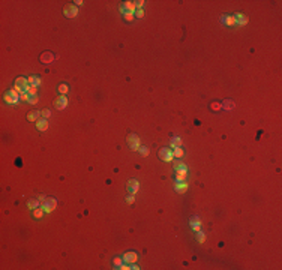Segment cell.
<instances>
[{
	"mask_svg": "<svg viewBox=\"0 0 282 270\" xmlns=\"http://www.w3.org/2000/svg\"><path fill=\"white\" fill-rule=\"evenodd\" d=\"M126 143H128L129 149L132 152H137V150H140V147H141V140L135 134H129L128 138H126Z\"/></svg>",
	"mask_w": 282,
	"mask_h": 270,
	"instance_id": "1",
	"label": "cell"
},
{
	"mask_svg": "<svg viewBox=\"0 0 282 270\" xmlns=\"http://www.w3.org/2000/svg\"><path fill=\"white\" fill-rule=\"evenodd\" d=\"M159 159L164 161V162H171L174 161V153H173V149L171 147H164L159 150Z\"/></svg>",
	"mask_w": 282,
	"mask_h": 270,
	"instance_id": "2",
	"label": "cell"
},
{
	"mask_svg": "<svg viewBox=\"0 0 282 270\" xmlns=\"http://www.w3.org/2000/svg\"><path fill=\"white\" fill-rule=\"evenodd\" d=\"M57 200L56 198H47V201L44 202V204H41V207H42V210L45 212V213H51L56 207H57Z\"/></svg>",
	"mask_w": 282,
	"mask_h": 270,
	"instance_id": "3",
	"label": "cell"
},
{
	"mask_svg": "<svg viewBox=\"0 0 282 270\" xmlns=\"http://www.w3.org/2000/svg\"><path fill=\"white\" fill-rule=\"evenodd\" d=\"M63 14H65V17L68 18H75L78 15V8L75 5H66L63 8Z\"/></svg>",
	"mask_w": 282,
	"mask_h": 270,
	"instance_id": "4",
	"label": "cell"
},
{
	"mask_svg": "<svg viewBox=\"0 0 282 270\" xmlns=\"http://www.w3.org/2000/svg\"><path fill=\"white\" fill-rule=\"evenodd\" d=\"M69 104V99L65 96V95H62V96H59L56 101H54V107L57 108V110H65L66 107H68Z\"/></svg>",
	"mask_w": 282,
	"mask_h": 270,
	"instance_id": "5",
	"label": "cell"
},
{
	"mask_svg": "<svg viewBox=\"0 0 282 270\" xmlns=\"http://www.w3.org/2000/svg\"><path fill=\"white\" fill-rule=\"evenodd\" d=\"M122 258H123V263H128V264H135V263L138 261V255H137V252H134V251L126 252Z\"/></svg>",
	"mask_w": 282,
	"mask_h": 270,
	"instance_id": "6",
	"label": "cell"
},
{
	"mask_svg": "<svg viewBox=\"0 0 282 270\" xmlns=\"http://www.w3.org/2000/svg\"><path fill=\"white\" fill-rule=\"evenodd\" d=\"M126 189H128L129 194L135 195L138 192V189H140V183H138V180H135V179H131L128 182V185H126Z\"/></svg>",
	"mask_w": 282,
	"mask_h": 270,
	"instance_id": "7",
	"label": "cell"
},
{
	"mask_svg": "<svg viewBox=\"0 0 282 270\" xmlns=\"http://www.w3.org/2000/svg\"><path fill=\"white\" fill-rule=\"evenodd\" d=\"M221 23L225 24V26H228V27H234V26H237L234 15H228V14H225V15L221 17Z\"/></svg>",
	"mask_w": 282,
	"mask_h": 270,
	"instance_id": "8",
	"label": "cell"
},
{
	"mask_svg": "<svg viewBox=\"0 0 282 270\" xmlns=\"http://www.w3.org/2000/svg\"><path fill=\"white\" fill-rule=\"evenodd\" d=\"M189 225H191V228H192L195 233L201 231V219H200L198 216H192V218L189 219Z\"/></svg>",
	"mask_w": 282,
	"mask_h": 270,
	"instance_id": "9",
	"label": "cell"
},
{
	"mask_svg": "<svg viewBox=\"0 0 282 270\" xmlns=\"http://www.w3.org/2000/svg\"><path fill=\"white\" fill-rule=\"evenodd\" d=\"M27 84H29V83H27V78H24V77H18L17 80H15V86H14V87H15V89H18L20 92L23 93Z\"/></svg>",
	"mask_w": 282,
	"mask_h": 270,
	"instance_id": "10",
	"label": "cell"
},
{
	"mask_svg": "<svg viewBox=\"0 0 282 270\" xmlns=\"http://www.w3.org/2000/svg\"><path fill=\"white\" fill-rule=\"evenodd\" d=\"M188 176V168L176 170V182H185Z\"/></svg>",
	"mask_w": 282,
	"mask_h": 270,
	"instance_id": "11",
	"label": "cell"
},
{
	"mask_svg": "<svg viewBox=\"0 0 282 270\" xmlns=\"http://www.w3.org/2000/svg\"><path fill=\"white\" fill-rule=\"evenodd\" d=\"M188 183H186V180L185 182H176V185H174V189L179 192V194H185L186 191H188Z\"/></svg>",
	"mask_w": 282,
	"mask_h": 270,
	"instance_id": "12",
	"label": "cell"
},
{
	"mask_svg": "<svg viewBox=\"0 0 282 270\" xmlns=\"http://www.w3.org/2000/svg\"><path fill=\"white\" fill-rule=\"evenodd\" d=\"M48 120L47 119H39L38 122H36V128H38V131H41V132H45L47 129H48Z\"/></svg>",
	"mask_w": 282,
	"mask_h": 270,
	"instance_id": "13",
	"label": "cell"
},
{
	"mask_svg": "<svg viewBox=\"0 0 282 270\" xmlns=\"http://www.w3.org/2000/svg\"><path fill=\"white\" fill-rule=\"evenodd\" d=\"M53 60H54V56H53L50 51H45L42 56H41V62H42L44 65H50V63H53Z\"/></svg>",
	"mask_w": 282,
	"mask_h": 270,
	"instance_id": "14",
	"label": "cell"
},
{
	"mask_svg": "<svg viewBox=\"0 0 282 270\" xmlns=\"http://www.w3.org/2000/svg\"><path fill=\"white\" fill-rule=\"evenodd\" d=\"M234 18H236V23H237V26H240V27H243V26L248 24V18L245 17L243 14H234Z\"/></svg>",
	"mask_w": 282,
	"mask_h": 270,
	"instance_id": "15",
	"label": "cell"
},
{
	"mask_svg": "<svg viewBox=\"0 0 282 270\" xmlns=\"http://www.w3.org/2000/svg\"><path fill=\"white\" fill-rule=\"evenodd\" d=\"M27 83H29L30 86H36V87H39V86L42 84V80H41V77L32 75V77H29V78H27Z\"/></svg>",
	"mask_w": 282,
	"mask_h": 270,
	"instance_id": "16",
	"label": "cell"
},
{
	"mask_svg": "<svg viewBox=\"0 0 282 270\" xmlns=\"http://www.w3.org/2000/svg\"><path fill=\"white\" fill-rule=\"evenodd\" d=\"M123 9L126 11V12H135L137 11V6H135V2H125L123 3Z\"/></svg>",
	"mask_w": 282,
	"mask_h": 270,
	"instance_id": "17",
	"label": "cell"
},
{
	"mask_svg": "<svg viewBox=\"0 0 282 270\" xmlns=\"http://www.w3.org/2000/svg\"><path fill=\"white\" fill-rule=\"evenodd\" d=\"M27 207H29L30 210H35V209L41 207V202H39L38 198H32V200H29V201H27Z\"/></svg>",
	"mask_w": 282,
	"mask_h": 270,
	"instance_id": "18",
	"label": "cell"
},
{
	"mask_svg": "<svg viewBox=\"0 0 282 270\" xmlns=\"http://www.w3.org/2000/svg\"><path fill=\"white\" fill-rule=\"evenodd\" d=\"M5 102H6V104H9V105H17L18 102H20V99L14 98V96H12V95L8 92L6 95H5Z\"/></svg>",
	"mask_w": 282,
	"mask_h": 270,
	"instance_id": "19",
	"label": "cell"
},
{
	"mask_svg": "<svg viewBox=\"0 0 282 270\" xmlns=\"http://www.w3.org/2000/svg\"><path fill=\"white\" fill-rule=\"evenodd\" d=\"M39 116H41V111H32V113H29V114H27V120L36 123V122L39 120Z\"/></svg>",
	"mask_w": 282,
	"mask_h": 270,
	"instance_id": "20",
	"label": "cell"
},
{
	"mask_svg": "<svg viewBox=\"0 0 282 270\" xmlns=\"http://www.w3.org/2000/svg\"><path fill=\"white\" fill-rule=\"evenodd\" d=\"M170 147H171V149L182 147V140H180L179 137H173V138H171V143H170Z\"/></svg>",
	"mask_w": 282,
	"mask_h": 270,
	"instance_id": "21",
	"label": "cell"
},
{
	"mask_svg": "<svg viewBox=\"0 0 282 270\" xmlns=\"http://www.w3.org/2000/svg\"><path fill=\"white\" fill-rule=\"evenodd\" d=\"M173 153H174V158H177V159H180V158L185 155V152H183V149H182V147H176V149H173Z\"/></svg>",
	"mask_w": 282,
	"mask_h": 270,
	"instance_id": "22",
	"label": "cell"
},
{
	"mask_svg": "<svg viewBox=\"0 0 282 270\" xmlns=\"http://www.w3.org/2000/svg\"><path fill=\"white\" fill-rule=\"evenodd\" d=\"M44 213H45V212L42 210V207H38V209H35L33 210V215H35L36 219H41V218L44 216Z\"/></svg>",
	"mask_w": 282,
	"mask_h": 270,
	"instance_id": "23",
	"label": "cell"
},
{
	"mask_svg": "<svg viewBox=\"0 0 282 270\" xmlns=\"http://www.w3.org/2000/svg\"><path fill=\"white\" fill-rule=\"evenodd\" d=\"M180 168H188L182 161H174V170H180Z\"/></svg>",
	"mask_w": 282,
	"mask_h": 270,
	"instance_id": "24",
	"label": "cell"
},
{
	"mask_svg": "<svg viewBox=\"0 0 282 270\" xmlns=\"http://www.w3.org/2000/svg\"><path fill=\"white\" fill-rule=\"evenodd\" d=\"M224 108H225V111H230V110H233V108H234V102H231V101L224 102Z\"/></svg>",
	"mask_w": 282,
	"mask_h": 270,
	"instance_id": "25",
	"label": "cell"
},
{
	"mask_svg": "<svg viewBox=\"0 0 282 270\" xmlns=\"http://www.w3.org/2000/svg\"><path fill=\"white\" fill-rule=\"evenodd\" d=\"M134 17H135V15H134L132 12H125V14H123V18H125V21H129V23H131V21L134 20Z\"/></svg>",
	"mask_w": 282,
	"mask_h": 270,
	"instance_id": "26",
	"label": "cell"
},
{
	"mask_svg": "<svg viewBox=\"0 0 282 270\" xmlns=\"http://www.w3.org/2000/svg\"><path fill=\"white\" fill-rule=\"evenodd\" d=\"M20 101L29 102V101H30V95H29L27 92H23V93H21V96H20Z\"/></svg>",
	"mask_w": 282,
	"mask_h": 270,
	"instance_id": "27",
	"label": "cell"
},
{
	"mask_svg": "<svg viewBox=\"0 0 282 270\" xmlns=\"http://www.w3.org/2000/svg\"><path fill=\"white\" fill-rule=\"evenodd\" d=\"M197 239H198V242H200V243H204V242H206V234L203 233V231H198V233H197Z\"/></svg>",
	"mask_w": 282,
	"mask_h": 270,
	"instance_id": "28",
	"label": "cell"
},
{
	"mask_svg": "<svg viewBox=\"0 0 282 270\" xmlns=\"http://www.w3.org/2000/svg\"><path fill=\"white\" fill-rule=\"evenodd\" d=\"M68 90H69L68 84H60V86H59V92L62 93V95H65V93L68 92Z\"/></svg>",
	"mask_w": 282,
	"mask_h": 270,
	"instance_id": "29",
	"label": "cell"
},
{
	"mask_svg": "<svg viewBox=\"0 0 282 270\" xmlns=\"http://www.w3.org/2000/svg\"><path fill=\"white\" fill-rule=\"evenodd\" d=\"M113 264L116 266V269H117V267H120V266L123 264V258H114V260H113Z\"/></svg>",
	"mask_w": 282,
	"mask_h": 270,
	"instance_id": "30",
	"label": "cell"
},
{
	"mask_svg": "<svg viewBox=\"0 0 282 270\" xmlns=\"http://www.w3.org/2000/svg\"><path fill=\"white\" fill-rule=\"evenodd\" d=\"M140 153H141V155H143V156H149V149H147V147H144V146H141V147H140Z\"/></svg>",
	"mask_w": 282,
	"mask_h": 270,
	"instance_id": "31",
	"label": "cell"
},
{
	"mask_svg": "<svg viewBox=\"0 0 282 270\" xmlns=\"http://www.w3.org/2000/svg\"><path fill=\"white\" fill-rule=\"evenodd\" d=\"M134 15L138 17V18H143V17H144V11H143V9H137V11L134 12Z\"/></svg>",
	"mask_w": 282,
	"mask_h": 270,
	"instance_id": "32",
	"label": "cell"
},
{
	"mask_svg": "<svg viewBox=\"0 0 282 270\" xmlns=\"http://www.w3.org/2000/svg\"><path fill=\"white\" fill-rule=\"evenodd\" d=\"M144 0H138V2H135V6H137V9H143V6H144Z\"/></svg>",
	"mask_w": 282,
	"mask_h": 270,
	"instance_id": "33",
	"label": "cell"
},
{
	"mask_svg": "<svg viewBox=\"0 0 282 270\" xmlns=\"http://www.w3.org/2000/svg\"><path fill=\"white\" fill-rule=\"evenodd\" d=\"M41 114L44 116V119H48V117H50V114H51V111H50V110H42V111H41Z\"/></svg>",
	"mask_w": 282,
	"mask_h": 270,
	"instance_id": "34",
	"label": "cell"
},
{
	"mask_svg": "<svg viewBox=\"0 0 282 270\" xmlns=\"http://www.w3.org/2000/svg\"><path fill=\"white\" fill-rule=\"evenodd\" d=\"M134 200H135V198H134V195H132V194H129L128 197H126V202H128V204H132Z\"/></svg>",
	"mask_w": 282,
	"mask_h": 270,
	"instance_id": "35",
	"label": "cell"
},
{
	"mask_svg": "<svg viewBox=\"0 0 282 270\" xmlns=\"http://www.w3.org/2000/svg\"><path fill=\"white\" fill-rule=\"evenodd\" d=\"M38 101H39V99H38V96H30L29 104H32V105H33V104H38Z\"/></svg>",
	"mask_w": 282,
	"mask_h": 270,
	"instance_id": "36",
	"label": "cell"
},
{
	"mask_svg": "<svg viewBox=\"0 0 282 270\" xmlns=\"http://www.w3.org/2000/svg\"><path fill=\"white\" fill-rule=\"evenodd\" d=\"M38 200H39L41 204H44V202L47 201V197H45V195H41V197H38Z\"/></svg>",
	"mask_w": 282,
	"mask_h": 270,
	"instance_id": "37",
	"label": "cell"
},
{
	"mask_svg": "<svg viewBox=\"0 0 282 270\" xmlns=\"http://www.w3.org/2000/svg\"><path fill=\"white\" fill-rule=\"evenodd\" d=\"M212 108L218 110V108H221V105H219V104H212Z\"/></svg>",
	"mask_w": 282,
	"mask_h": 270,
	"instance_id": "38",
	"label": "cell"
},
{
	"mask_svg": "<svg viewBox=\"0 0 282 270\" xmlns=\"http://www.w3.org/2000/svg\"><path fill=\"white\" fill-rule=\"evenodd\" d=\"M74 3H75V6H80V5H83V0H75Z\"/></svg>",
	"mask_w": 282,
	"mask_h": 270,
	"instance_id": "39",
	"label": "cell"
}]
</instances>
